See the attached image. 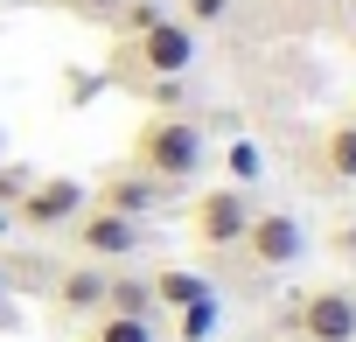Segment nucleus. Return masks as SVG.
<instances>
[{
    "label": "nucleus",
    "instance_id": "24",
    "mask_svg": "<svg viewBox=\"0 0 356 342\" xmlns=\"http://www.w3.org/2000/svg\"><path fill=\"white\" fill-rule=\"evenodd\" d=\"M84 342H91V335H84Z\"/></svg>",
    "mask_w": 356,
    "mask_h": 342
},
{
    "label": "nucleus",
    "instance_id": "6",
    "mask_svg": "<svg viewBox=\"0 0 356 342\" xmlns=\"http://www.w3.org/2000/svg\"><path fill=\"white\" fill-rule=\"evenodd\" d=\"M70 231H77V252H84L91 266H126V259L147 245V224H140V217H119V210H98V203H84V217H77Z\"/></svg>",
    "mask_w": 356,
    "mask_h": 342
},
{
    "label": "nucleus",
    "instance_id": "10",
    "mask_svg": "<svg viewBox=\"0 0 356 342\" xmlns=\"http://www.w3.org/2000/svg\"><path fill=\"white\" fill-rule=\"evenodd\" d=\"M105 272H112V266H91V259L63 266V272H56V307H63V314H84V321H91V314L105 307Z\"/></svg>",
    "mask_w": 356,
    "mask_h": 342
},
{
    "label": "nucleus",
    "instance_id": "8",
    "mask_svg": "<svg viewBox=\"0 0 356 342\" xmlns=\"http://www.w3.org/2000/svg\"><path fill=\"white\" fill-rule=\"evenodd\" d=\"M161 196H168V189H161L154 175H140L133 161H126V168H112V175L98 182V210H119V217H140V224L161 210Z\"/></svg>",
    "mask_w": 356,
    "mask_h": 342
},
{
    "label": "nucleus",
    "instance_id": "9",
    "mask_svg": "<svg viewBox=\"0 0 356 342\" xmlns=\"http://www.w3.org/2000/svg\"><path fill=\"white\" fill-rule=\"evenodd\" d=\"M314 175H321L328 189H356V119L321 126V140H314Z\"/></svg>",
    "mask_w": 356,
    "mask_h": 342
},
{
    "label": "nucleus",
    "instance_id": "11",
    "mask_svg": "<svg viewBox=\"0 0 356 342\" xmlns=\"http://www.w3.org/2000/svg\"><path fill=\"white\" fill-rule=\"evenodd\" d=\"M98 314H133V321H154L161 307H154V286L147 279H133V272H105V307Z\"/></svg>",
    "mask_w": 356,
    "mask_h": 342
},
{
    "label": "nucleus",
    "instance_id": "21",
    "mask_svg": "<svg viewBox=\"0 0 356 342\" xmlns=\"http://www.w3.org/2000/svg\"><path fill=\"white\" fill-rule=\"evenodd\" d=\"M8 293H15V279H8V266H0V307H8Z\"/></svg>",
    "mask_w": 356,
    "mask_h": 342
},
{
    "label": "nucleus",
    "instance_id": "5",
    "mask_svg": "<svg viewBox=\"0 0 356 342\" xmlns=\"http://www.w3.org/2000/svg\"><path fill=\"white\" fill-rule=\"evenodd\" d=\"M238 252H252V266L259 272H286V266H300L307 259V224L293 217V210H252V224H245V245Z\"/></svg>",
    "mask_w": 356,
    "mask_h": 342
},
{
    "label": "nucleus",
    "instance_id": "13",
    "mask_svg": "<svg viewBox=\"0 0 356 342\" xmlns=\"http://www.w3.org/2000/svg\"><path fill=\"white\" fill-rule=\"evenodd\" d=\"M217 321H224L217 286H210V293H196L189 307H175V335H182V342H210V335H217Z\"/></svg>",
    "mask_w": 356,
    "mask_h": 342
},
{
    "label": "nucleus",
    "instance_id": "2",
    "mask_svg": "<svg viewBox=\"0 0 356 342\" xmlns=\"http://www.w3.org/2000/svg\"><path fill=\"white\" fill-rule=\"evenodd\" d=\"M119 70H133L140 84H147V77H189V70H196V28L175 22V15H161L154 28L119 35Z\"/></svg>",
    "mask_w": 356,
    "mask_h": 342
},
{
    "label": "nucleus",
    "instance_id": "19",
    "mask_svg": "<svg viewBox=\"0 0 356 342\" xmlns=\"http://www.w3.org/2000/svg\"><path fill=\"white\" fill-rule=\"evenodd\" d=\"M224 8H231V0H182V22L189 28H210V22H224Z\"/></svg>",
    "mask_w": 356,
    "mask_h": 342
},
{
    "label": "nucleus",
    "instance_id": "20",
    "mask_svg": "<svg viewBox=\"0 0 356 342\" xmlns=\"http://www.w3.org/2000/svg\"><path fill=\"white\" fill-rule=\"evenodd\" d=\"M335 252H349V259H356V231H335Z\"/></svg>",
    "mask_w": 356,
    "mask_h": 342
},
{
    "label": "nucleus",
    "instance_id": "12",
    "mask_svg": "<svg viewBox=\"0 0 356 342\" xmlns=\"http://www.w3.org/2000/svg\"><path fill=\"white\" fill-rule=\"evenodd\" d=\"M147 286H154V307H189L196 293H210V279H203V272H189V266H161Z\"/></svg>",
    "mask_w": 356,
    "mask_h": 342
},
{
    "label": "nucleus",
    "instance_id": "7",
    "mask_svg": "<svg viewBox=\"0 0 356 342\" xmlns=\"http://www.w3.org/2000/svg\"><path fill=\"white\" fill-rule=\"evenodd\" d=\"M300 342H356V293L349 286H314L293 307Z\"/></svg>",
    "mask_w": 356,
    "mask_h": 342
},
{
    "label": "nucleus",
    "instance_id": "16",
    "mask_svg": "<svg viewBox=\"0 0 356 342\" xmlns=\"http://www.w3.org/2000/svg\"><path fill=\"white\" fill-rule=\"evenodd\" d=\"M161 15H168V8H161V0H126V8L112 15V28H119V35H140V28H154Z\"/></svg>",
    "mask_w": 356,
    "mask_h": 342
},
{
    "label": "nucleus",
    "instance_id": "15",
    "mask_svg": "<svg viewBox=\"0 0 356 342\" xmlns=\"http://www.w3.org/2000/svg\"><path fill=\"white\" fill-rule=\"evenodd\" d=\"M140 91H147L154 112H182V105H189V77H147Z\"/></svg>",
    "mask_w": 356,
    "mask_h": 342
},
{
    "label": "nucleus",
    "instance_id": "1",
    "mask_svg": "<svg viewBox=\"0 0 356 342\" xmlns=\"http://www.w3.org/2000/svg\"><path fill=\"white\" fill-rule=\"evenodd\" d=\"M140 175H154L161 189H182L203 175V161H210V140L189 112H147L133 126V154H126Z\"/></svg>",
    "mask_w": 356,
    "mask_h": 342
},
{
    "label": "nucleus",
    "instance_id": "22",
    "mask_svg": "<svg viewBox=\"0 0 356 342\" xmlns=\"http://www.w3.org/2000/svg\"><path fill=\"white\" fill-rule=\"evenodd\" d=\"M8 231H15V217H8V210H0V238H8Z\"/></svg>",
    "mask_w": 356,
    "mask_h": 342
},
{
    "label": "nucleus",
    "instance_id": "14",
    "mask_svg": "<svg viewBox=\"0 0 356 342\" xmlns=\"http://www.w3.org/2000/svg\"><path fill=\"white\" fill-rule=\"evenodd\" d=\"M91 342H161L154 321H133V314H91Z\"/></svg>",
    "mask_w": 356,
    "mask_h": 342
},
{
    "label": "nucleus",
    "instance_id": "23",
    "mask_svg": "<svg viewBox=\"0 0 356 342\" xmlns=\"http://www.w3.org/2000/svg\"><path fill=\"white\" fill-rule=\"evenodd\" d=\"M0 161H8V154H0Z\"/></svg>",
    "mask_w": 356,
    "mask_h": 342
},
{
    "label": "nucleus",
    "instance_id": "3",
    "mask_svg": "<svg viewBox=\"0 0 356 342\" xmlns=\"http://www.w3.org/2000/svg\"><path fill=\"white\" fill-rule=\"evenodd\" d=\"M252 189H238V182H224V189H203L196 203H189V238L203 245V252H238L245 245V224H252Z\"/></svg>",
    "mask_w": 356,
    "mask_h": 342
},
{
    "label": "nucleus",
    "instance_id": "18",
    "mask_svg": "<svg viewBox=\"0 0 356 342\" xmlns=\"http://www.w3.org/2000/svg\"><path fill=\"white\" fill-rule=\"evenodd\" d=\"M35 175H29V168H8V161H0V210H8L15 217V203H22V189H29Z\"/></svg>",
    "mask_w": 356,
    "mask_h": 342
},
{
    "label": "nucleus",
    "instance_id": "4",
    "mask_svg": "<svg viewBox=\"0 0 356 342\" xmlns=\"http://www.w3.org/2000/svg\"><path fill=\"white\" fill-rule=\"evenodd\" d=\"M84 203H91V189L77 175H35L22 189V203H15V224H29V231H70L84 217Z\"/></svg>",
    "mask_w": 356,
    "mask_h": 342
},
{
    "label": "nucleus",
    "instance_id": "17",
    "mask_svg": "<svg viewBox=\"0 0 356 342\" xmlns=\"http://www.w3.org/2000/svg\"><path fill=\"white\" fill-rule=\"evenodd\" d=\"M224 161H231V182H238V189L266 175V161H259V147H252V140H231V154H224Z\"/></svg>",
    "mask_w": 356,
    "mask_h": 342
}]
</instances>
